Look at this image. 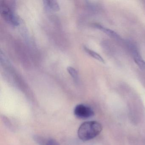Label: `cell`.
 <instances>
[{"mask_svg":"<svg viewBox=\"0 0 145 145\" xmlns=\"http://www.w3.org/2000/svg\"><path fill=\"white\" fill-rule=\"evenodd\" d=\"M102 129L101 124L97 121L84 122L79 128L78 136L82 140H89L98 135Z\"/></svg>","mask_w":145,"mask_h":145,"instance_id":"6da1fadb","label":"cell"},{"mask_svg":"<svg viewBox=\"0 0 145 145\" xmlns=\"http://www.w3.org/2000/svg\"><path fill=\"white\" fill-rule=\"evenodd\" d=\"M0 12L2 17L8 23L15 26L19 25V21L17 17L5 1H1Z\"/></svg>","mask_w":145,"mask_h":145,"instance_id":"7a4b0ae2","label":"cell"},{"mask_svg":"<svg viewBox=\"0 0 145 145\" xmlns=\"http://www.w3.org/2000/svg\"><path fill=\"white\" fill-rule=\"evenodd\" d=\"M74 115L77 118L82 119H86L94 116V112L89 107L80 104L77 105L74 111Z\"/></svg>","mask_w":145,"mask_h":145,"instance_id":"3957f363","label":"cell"},{"mask_svg":"<svg viewBox=\"0 0 145 145\" xmlns=\"http://www.w3.org/2000/svg\"><path fill=\"white\" fill-rule=\"evenodd\" d=\"M34 140L40 145H60L59 142L55 139L46 138L40 135H35Z\"/></svg>","mask_w":145,"mask_h":145,"instance_id":"277c9868","label":"cell"},{"mask_svg":"<svg viewBox=\"0 0 145 145\" xmlns=\"http://www.w3.org/2000/svg\"><path fill=\"white\" fill-rule=\"evenodd\" d=\"M134 60L137 66L142 69H145V62L142 58L137 48H133L131 50Z\"/></svg>","mask_w":145,"mask_h":145,"instance_id":"5b68a950","label":"cell"},{"mask_svg":"<svg viewBox=\"0 0 145 145\" xmlns=\"http://www.w3.org/2000/svg\"><path fill=\"white\" fill-rule=\"evenodd\" d=\"M43 2L45 8L47 10L54 12H57L60 10V6L57 1L45 0L43 1Z\"/></svg>","mask_w":145,"mask_h":145,"instance_id":"8992f818","label":"cell"},{"mask_svg":"<svg viewBox=\"0 0 145 145\" xmlns=\"http://www.w3.org/2000/svg\"><path fill=\"white\" fill-rule=\"evenodd\" d=\"M84 49L85 51L87 54H89L90 56L92 57L93 58L96 59L97 61H99L103 63H105V61H104V59H103V57H102L99 54H98V53L95 52L94 51L90 50L89 49L87 48V47H86V46H84Z\"/></svg>","mask_w":145,"mask_h":145,"instance_id":"52a82bcc","label":"cell"},{"mask_svg":"<svg viewBox=\"0 0 145 145\" xmlns=\"http://www.w3.org/2000/svg\"><path fill=\"white\" fill-rule=\"evenodd\" d=\"M94 26H95V27L101 30L102 31L104 32L105 33L110 35V36L114 37V38H118V35L115 32L112 31V30L108 29L102 26L101 25H99L98 24H95Z\"/></svg>","mask_w":145,"mask_h":145,"instance_id":"ba28073f","label":"cell"},{"mask_svg":"<svg viewBox=\"0 0 145 145\" xmlns=\"http://www.w3.org/2000/svg\"><path fill=\"white\" fill-rule=\"evenodd\" d=\"M67 70L75 81L78 80V73L76 69L72 67H69L67 68Z\"/></svg>","mask_w":145,"mask_h":145,"instance_id":"9c48e42d","label":"cell"}]
</instances>
